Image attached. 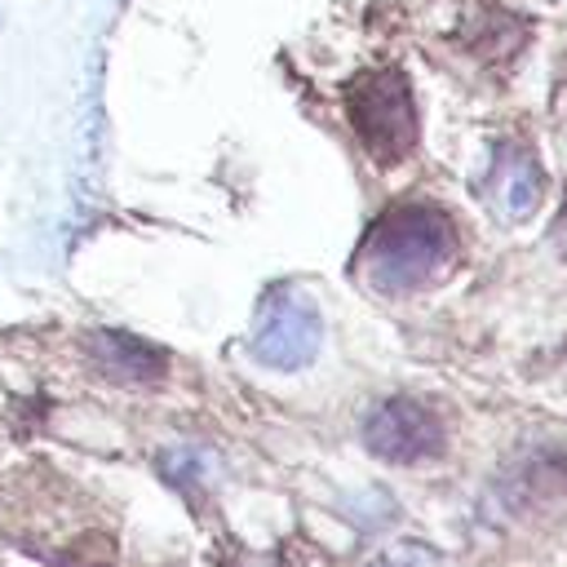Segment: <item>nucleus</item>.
I'll return each instance as SVG.
<instances>
[{
	"mask_svg": "<svg viewBox=\"0 0 567 567\" xmlns=\"http://www.w3.org/2000/svg\"><path fill=\"white\" fill-rule=\"evenodd\" d=\"M452 257H456L452 217L434 204H399L368 230L359 248V270L377 292L394 297L434 284L452 266Z\"/></svg>",
	"mask_w": 567,
	"mask_h": 567,
	"instance_id": "nucleus-1",
	"label": "nucleus"
},
{
	"mask_svg": "<svg viewBox=\"0 0 567 567\" xmlns=\"http://www.w3.org/2000/svg\"><path fill=\"white\" fill-rule=\"evenodd\" d=\"M346 115L377 164H394L416 146V106L403 71L377 66L346 84Z\"/></svg>",
	"mask_w": 567,
	"mask_h": 567,
	"instance_id": "nucleus-2",
	"label": "nucleus"
},
{
	"mask_svg": "<svg viewBox=\"0 0 567 567\" xmlns=\"http://www.w3.org/2000/svg\"><path fill=\"white\" fill-rule=\"evenodd\" d=\"M319 337H323V323H319L315 306L297 288H270L257 310L252 359H261L266 368L292 372L319 354Z\"/></svg>",
	"mask_w": 567,
	"mask_h": 567,
	"instance_id": "nucleus-3",
	"label": "nucleus"
},
{
	"mask_svg": "<svg viewBox=\"0 0 567 567\" xmlns=\"http://www.w3.org/2000/svg\"><path fill=\"white\" fill-rule=\"evenodd\" d=\"M363 443L381 461L416 465V461L443 452L447 430H443V416L434 408H425L421 399H385L363 421Z\"/></svg>",
	"mask_w": 567,
	"mask_h": 567,
	"instance_id": "nucleus-4",
	"label": "nucleus"
},
{
	"mask_svg": "<svg viewBox=\"0 0 567 567\" xmlns=\"http://www.w3.org/2000/svg\"><path fill=\"white\" fill-rule=\"evenodd\" d=\"M496 496L514 518H554L567 505V447H532L496 478Z\"/></svg>",
	"mask_w": 567,
	"mask_h": 567,
	"instance_id": "nucleus-5",
	"label": "nucleus"
},
{
	"mask_svg": "<svg viewBox=\"0 0 567 567\" xmlns=\"http://www.w3.org/2000/svg\"><path fill=\"white\" fill-rule=\"evenodd\" d=\"M540 195H545V173H540L536 155L523 146H501L492 155V168H487L492 208H501L509 221H518V217H532L540 208Z\"/></svg>",
	"mask_w": 567,
	"mask_h": 567,
	"instance_id": "nucleus-6",
	"label": "nucleus"
},
{
	"mask_svg": "<svg viewBox=\"0 0 567 567\" xmlns=\"http://www.w3.org/2000/svg\"><path fill=\"white\" fill-rule=\"evenodd\" d=\"M102 363L115 372V377H128V381H155L159 368H164V354L128 332H102Z\"/></svg>",
	"mask_w": 567,
	"mask_h": 567,
	"instance_id": "nucleus-7",
	"label": "nucleus"
},
{
	"mask_svg": "<svg viewBox=\"0 0 567 567\" xmlns=\"http://www.w3.org/2000/svg\"><path fill=\"white\" fill-rule=\"evenodd\" d=\"M368 567H443L439 549L434 545H421V540H403L394 549H385L381 558H372Z\"/></svg>",
	"mask_w": 567,
	"mask_h": 567,
	"instance_id": "nucleus-8",
	"label": "nucleus"
},
{
	"mask_svg": "<svg viewBox=\"0 0 567 567\" xmlns=\"http://www.w3.org/2000/svg\"><path fill=\"white\" fill-rule=\"evenodd\" d=\"M558 239H563V248H567V213L558 217Z\"/></svg>",
	"mask_w": 567,
	"mask_h": 567,
	"instance_id": "nucleus-9",
	"label": "nucleus"
}]
</instances>
